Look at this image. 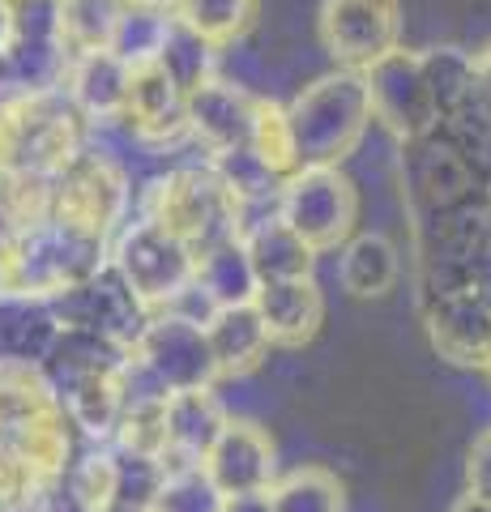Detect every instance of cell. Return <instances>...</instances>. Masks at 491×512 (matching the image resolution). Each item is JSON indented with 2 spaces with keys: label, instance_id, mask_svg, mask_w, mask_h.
<instances>
[{
  "label": "cell",
  "instance_id": "cell-1",
  "mask_svg": "<svg viewBox=\"0 0 491 512\" xmlns=\"http://www.w3.org/2000/svg\"><path fill=\"white\" fill-rule=\"evenodd\" d=\"M73 466V423L39 363L0 359V500L35 512L39 495Z\"/></svg>",
  "mask_w": 491,
  "mask_h": 512
},
{
  "label": "cell",
  "instance_id": "cell-2",
  "mask_svg": "<svg viewBox=\"0 0 491 512\" xmlns=\"http://www.w3.org/2000/svg\"><path fill=\"white\" fill-rule=\"evenodd\" d=\"M112 265V244L47 218L0 235V299L52 303L56 295L99 278Z\"/></svg>",
  "mask_w": 491,
  "mask_h": 512
},
{
  "label": "cell",
  "instance_id": "cell-3",
  "mask_svg": "<svg viewBox=\"0 0 491 512\" xmlns=\"http://www.w3.org/2000/svg\"><path fill=\"white\" fill-rule=\"evenodd\" d=\"M137 214L180 235L188 248L197 252V261L210 248L227 244L240 235V201L223 184V175L214 171L210 158H193V163H171L146 175L137 188Z\"/></svg>",
  "mask_w": 491,
  "mask_h": 512
},
{
  "label": "cell",
  "instance_id": "cell-4",
  "mask_svg": "<svg viewBox=\"0 0 491 512\" xmlns=\"http://www.w3.org/2000/svg\"><path fill=\"white\" fill-rule=\"evenodd\" d=\"M86 146L90 124L65 86L0 94V175L56 180Z\"/></svg>",
  "mask_w": 491,
  "mask_h": 512
},
{
  "label": "cell",
  "instance_id": "cell-5",
  "mask_svg": "<svg viewBox=\"0 0 491 512\" xmlns=\"http://www.w3.org/2000/svg\"><path fill=\"white\" fill-rule=\"evenodd\" d=\"M299 167H342L346 154H355L372 124V99L363 73L334 69L316 77L287 103Z\"/></svg>",
  "mask_w": 491,
  "mask_h": 512
},
{
  "label": "cell",
  "instance_id": "cell-6",
  "mask_svg": "<svg viewBox=\"0 0 491 512\" xmlns=\"http://www.w3.org/2000/svg\"><path fill=\"white\" fill-rule=\"evenodd\" d=\"M133 197H137V188H133L129 167L116 163L112 154H103L90 141L52 180V218L112 244L120 227L129 222Z\"/></svg>",
  "mask_w": 491,
  "mask_h": 512
},
{
  "label": "cell",
  "instance_id": "cell-7",
  "mask_svg": "<svg viewBox=\"0 0 491 512\" xmlns=\"http://www.w3.org/2000/svg\"><path fill=\"white\" fill-rule=\"evenodd\" d=\"M112 265L150 312H167L197 282V252L141 214H133L112 239Z\"/></svg>",
  "mask_w": 491,
  "mask_h": 512
},
{
  "label": "cell",
  "instance_id": "cell-8",
  "mask_svg": "<svg viewBox=\"0 0 491 512\" xmlns=\"http://www.w3.org/2000/svg\"><path fill=\"white\" fill-rule=\"evenodd\" d=\"M278 218L316 252L342 248L355 239L359 192L342 167H299L282 184Z\"/></svg>",
  "mask_w": 491,
  "mask_h": 512
},
{
  "label": "cell",
  "instance_id": "cell-9",
  "mask_svg": "<svg viewBox=\"0 0 491 512\" xmlns=\"http://www.w3.org/2000/svg\"><path fill=\"white\" fill-rule=\"evenodd\" d=\"M133 359L163 384L167 393H188V389H214L218 380V359L210 346V333L197 320L180 312H154L141 342L133 346Z\"/></svg>",
  "mask_w": 491,
  "mask_h": 512
},
{
  "label": "cell",
  "instance_id": "cell-10",
  "mask_svg": "<svg viewBox=\"0 0 491 512\" xmlns=\"http://www.w3.org/2000/svg\"><path fill=\"white\" fill-rule=\"evenodd\" d=\"M368 82V99H372V120L410 146V141H423L440 128V111L432 99V86H427L423 73V52H406L398 47L393 56H385L380 64H372L363 73Z\"/></svg>",
  "mask_w": 491,
  "mask_h": 512
},
{
  "label": "cell",
  "instance_id": "cell-11",
  "mask_svg": "<svg viewBox=\"0 0 491 512\" xmlns=\"http://www.w3.org/2000/svg\"><path fill=\"white\" fill-rule=\"evenodd\" d=\"M321 43L338 69L368 73L402 47L398 0H321Z\"/></svg>",
  "mask_w": 491,
  "mask_h": 512
},
{
  "label": "cell",
  "instance_id": "cell-12",
  "mask_svg": "<svg viewBox=\"0 0 491 512\" xmlns=\"http://www.w3.org/2000/svg\"><path fill=\"white\" fill-rule=\"evenodd\" d=\"M406 163V197L415 222H436L462 205H474V188H479V167L453 146L449 137H423L402 146Z\"/></svg>",
  "mask_w": 491,
  "mask_h": 512
},
{
  "label": "cell",
  "instance_id": "cell-13",
  "mask_svg": "<svg viewBox=\"0 0 491 512\" xmlns=\"http://www.w3.org/2000/svg\"><path fill=\"white\" fill-rule=\"evenodd\" d=\"M47 308H52L60 329H86V333L112 338L129 350L141 342V333H146L150 316H154L146 303L129 291V282L116 274V265H107L99 278L73 286V291L56 295Z\"/></svg>",
  "mask_w": 491,
  "mask_h": 512
},
{
  "label": "cell",
  "instance_id": "cell-14",
  "mask_svg": "<svg viewBox=\"0 0 491 512\" xmlns=\"http://www.w3.org/2000/svg\"><path fill=\"white\" fill-rule=\"evenodd\" d=\"M124 124L133 128V137L141 141L146 154H167V150H180V146H197V141L188 137V90L158 60L137 64L133 69Z\"/></svg>",
  "mask_w": 491,
  "mask_h": 512
},
{
  "label": "cell",
  "instance_id": "cell-15",
  "mask_svg": "<svg viewBox=\"0 0 491 512\" xmlns=\"http://www.w3.org/2000/svg\"><path fill=\"white\" fill-rule=\"evenodd\" d=\"M257 103L261 94H252L235 77H210L197 90H188V137L197 141L205 154H227L252 141V124H257Z\"/></svg>",
  "mask_w": 491,
  "mask_h": 512
},
{
  "label": "cell",
  "instance_id": "cell-16",
  "mask_svg": "<svg viewBox=\"0 0 491 512\" xmlns=\"http://www.w3.org/2000/svg\"><path fill=\"white\" fill-rule=\"evenodd\" d=\"M423 329L427 342L445 363L453 367H474L487 372L491 367V308L474 295H440V299H423Z\"/></svg>",
  "mask_w": 491,
  "mask_h": 512
},
{
  "label": "cell",
  "instance_id": "cell-17",
  "mask_svg": "<svg viewBox=\"0 0 491 512\" xmlns=\"http://www.w3.org/2000/svg\"><path fill=\"white\" fill-rule=\"evenodd\" d=\"M210 483L235 500V495H265L278 483V453L269 431L252 419H231L227 431L205 457Z\"/></svg>",
  "mask_w": 491,
  "mask_h": 512
},
{
  "label": "cell",
  "instance_id": "cell-18",
  "mask_svg": "<svg viewBox=\"0 0 491 512\" xmlns=\"http://www.w3.org/2000/svg\"><path fill=\"white\" fill-rule=\"evenodd\" d=\"M129 86H133V64H124L112 47L107 52H86L69 64L65 90L86 116L90 128L120 124L129 111Z\"/></svg>",
  "mask_w": 491,
  "mask_h": 512
},
{
  "label": "cell",
  "instance_id": "cell-19",
  "mask_svg": "<svg viewBox=\"0 0 491 512\" xmlns=\"http://www.w3.org/2000/svg\"><path fill=\"white\" fill-rule=\"evenodd\" d=\"M231 414L214 389H188L167 397V466H205L210 448L227 431Z\"/></svg>",
  "mask_w": 491,
  "mask_h": 512
},
{
  "label": "cell",
  "instance_id": "cell-20",
  "mask_svg": "<svg viewBox=\"0 0 491 512\" xmlns=\"http://www.w3.org/2000/svg\"><path fill=\"white\" fill-rule=\"evenodd\" d=\"M257 312L265 320L274 346H304L316 338L325 320V295L316 278H299V282H265L257 291Z\"/></svg>",
  "mask_w": 491,
  "mask_h": 512
},
{
  "label": "cell",
  "instance_id": "cell-21",
  "mask_svg": "<svg viewBox=\"0 0 491 512\" xmlns=\"http://www.w3.org/2000/svg\"><path fill=\"white\" fill-rule=\"evenodd\" d=\"M60 402L69 410V423L82 431L90 444H112L116 427L124 419V406H129V367L65 384V389H60Z\"/></svg>",
  "mask_w": 491,
  "mask_h": 512
},
{
  "label": "cell",
  "instance_id": "cell-22",
  "mask_svg": "<svg viewBox=\"0 0 491 512\" xmlns=\"http://www.w3.org/2000/svg\"><path fill=\"white\" fill-rule=\"evenodd\" d=\"M244 248L252 256V269H257L261 286L265 282H299V278H312L316 269V248H308L304 239H299L287 222L278 214H265L257 222H248L240 231Z\"/></svg>",
  "mask_w": 491,
  "mask_h": 512
},
{
  "label": "cell",
  "instance_id": "cell-23",
  "mask_svg": "<svg viewBox=\"0 0 491 512\" xmlns=\"http://www.w3.org/2000/svg\"><path fill=\"white\" fill-rule=\"evenodd\" d=\"M218 359V376H248L269 359V338L265 320L257 312V303H240V308H218L214 320L205 325Z\"/></svg>",
  "mask_w": 491,
  "mask_h": 512
},
{
  "label": "cell",
  "instance_id": "cell-24",
  "mask_svg": "<svg viewBox=\"0 0 491 512\" xmlns=\"http://www.w3.org/2000/svg\"><path fill=\"white\" fill-rule=\"evenodd\" d=\"M133 363V350L120 346L112 338H99V333H86V329H60L52 350L43 355V372L47 380L56 384V393L65 384L82 380V376H99V372H120V367Z\"/></svg>",
  "mask_w": 491,
  "mask_h": 512
},
{
  "label": "cell",
  "instance_id": "cell-25",
  "mask_svg": "<svg viewBox=\"0 0 491 512\" xmlns=\"http://www.w3.org/2000/svg\"><path fill=\"white\" fill-rule=\"evenodd\" d=\"M338 278H342V291L355 295V299H380L389 295L402 278V252L389 235L380 231H363L355 239L342 244L338 256Z\"/></svg>",
  "mask_w": 491,
  "mask_h": 512
},
{
  "label": "cell",
  "instance_id": "cell-26",
  "mask_svg": "<svg viewBox=\"0 0 491 512\" xmlns=\"http://www.w3.org/2000/svg\"><path fill=\"white\" fill-rule=\"evenodd\" d=\"M197 282L205 286V295H210L218 308H240V303H252L261 291V278H257V269H252V256L240 235L201 256Z\"/></svg>",
  "mask_w": 491,
  "mask_h": 512
},
{
  "label": "cell",
  "instance_id": "cell-27",
  "mask_svg": "<svg viewBox=\"0 0 491 512\" xmlns=\"http://www.w3.org/2000/svg\"><path fill=\"white\" fill-rule=\"evenodd\" d=\"M423 73H427V86H432L440 124L479 99V56L462 52V47H427Z\"/></svg>",
  "mask_w": 491,
  "mask_h": 512
},
{
  "label": "cell",
  "instance_id": "cell-28",
  "mask_svg": "<svg viewBox=\"0 0 491 512\" xmlns=\"http://www.w3.org/2000/svg\"><path fill=\"white\" fill-rule=\"evenodd\" d=\"M124 0H60V39L77 60L86 52H107L124 18Z\"/></svg>",
  "mask_w": 491,
  "mask_h": 512
},
{
  "label": "cell",
  "instance_id": "cell-29",
  "mask_svg": "<svg viewBox=\"0 0 491 512\" xmlns=\"http://www.w3.org/2000/svg\"><path fill=\"white\" fill-rule=\"evenodd\" d=\"M261 0H176L171 18L184 22L188 30H197L201 39H210L218 52L231 47L235 39H244L252 22H257Z\"/></svg>",
  "mask_w": 491,
  "mask_h": 512
},
{
  "label": "cell",
  "instance_id": "cell-30",
  "mask_svg": "<svg viewBox=\"0 0 491 512\" xmlns=\"http://www.w3.org/2000/svg\"><path fill=\"white\" fill-rule=\"evenodd\" d=\"M269 504L274 512H346V495L325 466H299L274 483Z\"/></svg>",
  "mask_w": 491,
  "mask_h": 512
},
{
  "label": "cell",
  "instance_id": "cell-31",
  "mask_svg": "<svg viewBox=\"0 0 491 512\" xmlns=\"http://www.w3.org/2000/svg\"><path fill=\"white\" fill-rule=\"evenodd\" d=\"M158 64L176 77L184 90H197L201 82L218 77V47L210 39H201L197 30H188L184 22L171 18V30L163 39V52H158Z\"/></svg>",
  "mask_w": 491,
  "mask_h": 512
},
{
  "label": "cell",
  "instance_id": "cell-32",
  "mask_svg": "<svg viewBox=\"0 0 491 512\" xmlns=\"http://www.w3.org/2000/svg\"><path fill=\"white\" fill-rule=\"evenodd\" d=\"M227 495L210 483L205 466H167L150 512H223Z\"/></svg>",
  "mask_w": 491,
  "mask_h": 512
},
{
  "label": "cell",
  "instance_id": "cell-33",
  "mask_svg": "<svg viewBox=\"0 0 491 512\" xmlns=\"http://www.w3.org/2000/svg\"><path fill=\"white\" fill-rule=\"evenodd\" d=\"M252 150H257L269 167H274L278 175H295L299 171V150H295V133H291V116L287 107L265 99L257 103V124H252Z\"/></svg>",
  "mask_w": 491,
  "mask_h": 512
},
{
  "label": "cell",
  "instance_id": "cell-34",
  "mask_svg": "<svg viewBox=\"0 0 491 512\" xmlns=\"http://www.w3.org/2000/svg\"><path fill=\"white\" fill-rule=\"evenodd\" d=\"M171 30V13H154V9H124L120 30L112 39V52L124 64H154L158 52H163V39Z\"/></svg>",
  "mask_w": 491,
  "mask_h": 512
},
{
  "label": "cell",
  "instance_id": "cell-35",
  "mask_svg": "<svg viewBox=\"0 0 491 512\" xmlns=\"http://www.w3.org/2000/svg\"><path fill=\"white\" fill-rule=\"evenodd\" d=\"M466 491L491 500V431H483V436L474 440L470 457H466Z\"/></svg>",
  "mask_w": 491,
  "mask_h": 512
},
{
  "label": "cell",
  "instance_id": "cell-36",
  "mask_svg": "<svg viewBox=\"0 0 491 512\" xmlns=\"http://www.w3.org/2000/svg\"><path fill=\"white\" fill-rule=\"evenodd\" d=\"M35 512H103V508H94L86 495L69 483V478H56V483L39 495Z\"/></svg>",
  "mask_w": 491,
  "mask_h": 512
},
{
  "label": "cell",
  "instance_id": "cell-37",
  "mask_svg": "<svg viewBox=\"0 0 491 512\" xmlns=\"http://www.w3.org/2000/svg\"><path fill=\"white\" fill-rule=\"evenodd\" d=\"M474 295L491 308V239H487V248L479 252V261H474Z\"/></svg>",
  "mask_w": 491,
  "mask_h": 512
},
{
  "label": "cell",
  "instance_id": "cell-38",
  "mask_svg": "<svg viewBox=\"0 0 491 512\" xmlns=\"http://www.w3.org/2000/svg\"><path fill=\"white\" fill-rule=\"evenodd\" d=\"M223 512H274V504H269V491L265 495H235V500L223 504Z\"/></svg>",
  "mask_w": 491,
  "mask_h": 512
},
{
  "label": "cell",
  "instance_id": "cell-39",
  "mask_svg": "<svg viewBox=\"0 0 491 512\" xmlns=\"http://www.w3.org/2000/svg\"><path fill=\"white\" fill-rule=\"evenodd\" d=\"M449 512H491V500H483V495H457V504Z\"/></svg>",
  "mask_w": 491,
  "mask_h": 512
},
{
  "label": "cell",
  "instance_id": "cell-40",
  "mask_svg": "<svg viewBox=\"0 0 491 512\" xmlns=\"http://www.w3.org/2000/svg\"><path fill=\"white\" fill-rule=\"evenodd\" d=\"M129 9H154V13H171L176 9V0H124Z\"/></svg>",
  "mask_w": 491,
  "mask_h": 512
},
{
  "label": "cell",
  "instance_id": "cell-41",
  "mask_svg": "<svg viewBox=\"0 0 491 512\" xmlns=\"http://www.w3.org/2000/svg\"><path fill=\"white\" fill-rule=\"evenodd\" d=\"M9 30H13V5L9 0H0V47L9 43Z\"/></svg>",
  "mask_w": 491,
  "mask_h": 512
},
{
  "label": "cell",
  "instance_id": "cell-42",
  "mask_svg": "<svg viewBox=\"0 0 491 512\" xmlns=\"http://www.w3.org/2000/svg\"><path fill=\"white\" fill-rule=\"evenodd\" d=\"M107 512H150L146 504H129V500H116L112 508H107Z\"/></svg>",
  "mask_w": 491,
  "mask_h": 512
},
{
  "label": "cell",
  "instance_id": "cell-43",
  "mask_svg": "<svg viewBox=\"0 0 491 512\" xmlns=\"http://www.w3.org/2000/svg\"><path fill=\"white\" fill-rule=\"evenodd\" d=\"M9 90V73H5V56H0V94Z\"/></svg>",
  "mask_w": 491,
  "mask_h": 512
},
{
  "label": "cell",
  "instance_id": "cell-44",
  "mask_svg": "<svg viewBox=\"0 0 491 512\" xmlns=\"http://www.w3.org/2000/svg\"><path fill=\"white\" fill-rule=\"evenodd\" d=\"M0 512H9V508H5V500H0Z\"/></svg>",
  "mask_w": 491,
  "mask_h": 512
},
{
  "label": "cell",
  "instance_id": "cell-45",
  "mask_svg": "<svg viewBox=\"0 0 491 512\" xmlns=\"http://www.w3.org/2000/svg\"><path fill=\"white\" fill-rule=\"evenodd\" d=\"M487 376H491V367H487Z\"/></svg>",
  "mask_w": 491,
  "mask_h": 512
}]
</instances>
